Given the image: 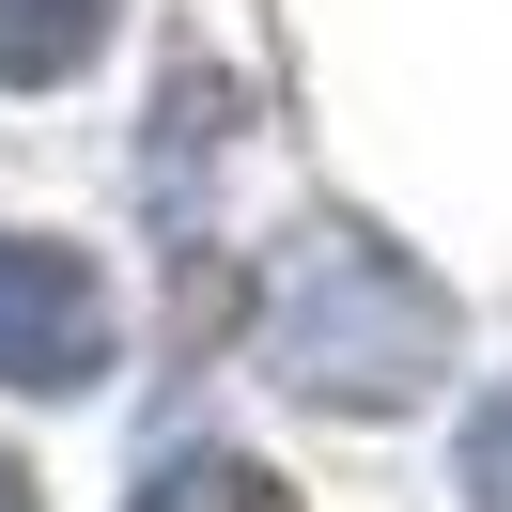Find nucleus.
<instances>
[{"label": "nucleus", "mask_w": 512, "mask_h": 512, "mask_svg": "<svg viewBox=\"0 0 512 512\" xmlns=\"http://www.w3.org/2000/svg\"><path fill=\"white\" fill-rule=\"evenodd\" d=\"M264 357H280L295 404H342V419L419 404L450 373V295L404 249H373V233H326V249H295L280 311H264Z\"/></svg>", "instance_id": "obj_1"}, {"label": "nucleus", "mask_w": 512, "mask_h": 512, "mask_svg": "<svg viewBox=\"0 0 512 512\" xmlns=\"http://www.w3.org/2000/svg\"><path fill=\"white\" fill-rule=\"evenodd\" d=\"M109 373V280L63 233H0V388H94Z\"/></svg>", "instance_id": "obj_2"}, {"label": "nucleus", "mask_w": 512, "mask_h": 512, "mask_svg": "<svg viewBox=\"0 0 512 512\" xmlns=\"http://www.w3.org/2000/svg\"><path fill=\"white\" fill-rule=\"evenodd\" d=\"M109 16H125V0H0V94H63L109 47Z\"/></svg>", "instance_id": "obj_3"}, {"label": "nucleus", "mask_w": 512, "mask_h": 512, "mask_svg": "<svg viewBox=\"0 0 512 512\" xmlns=\"http://www.w3.org/2000/svg\"><path fill=\"white\" fill-rule=\"evenodd\" d=\"M140 512H295V481L249 466V450H171V466L140 481Z\"/></svg>", "instance_id": "obj_4"}, {"label": "nucleus", "mask_w": 512, "mask_h": 512, "mask_svg": "<svg viewBox=\"0 0 512 512\" xmlns=\"http://www.w3.org/2000/svg\"><path fill=\"white\" fill-rule=\"evenodd\" d=\"M466 512H512V388L466 419Z\"/></svg>", "instance_id": "obj_5"}, {"label": "nucleus", "mask_w": 512, "mask_h": 512, "mask_svg": "<svg viewBox=\"0 0 512 512\" xmlns=\"http://www.w3.org/2000/svg\"><path fill=\"white\" fill-rule=\"evenodd\" d=\"M0 512H47V497H32V466H16V450H0Z\"/></svg>", "instance_id": "obj_6"}]
</instances>
